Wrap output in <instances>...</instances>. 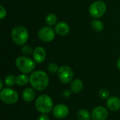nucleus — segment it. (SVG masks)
I'll list each match as a JSON object with an SVG mask.
<instances>
[{"mask_svg":"<svg viewBox=\"0 0 120 120\" xmlns=\"http://www.w3.org/2000/svg\"><path fill=\"white\" fill-rule=\"evenodd\" d=\"M30 84L35 91H43L49 86V77L43 70L34 71L30 76Z\"/></svg>","mask_w":120,"mask_h":120,"instance_id":"f257e3e1","label":"nucleus"},{"mask_svg":"<svg viewBox=\"0 0 120 120\" xmlns=\"http://www.w3.org/2000/svg\"><path fill=\"white\" fill-rule=\"evenodd\" d=\"M37 110L41 114L48 115L53 111V101L51 96L47 94H41L36 99L34 102Z\"/></svg>","mask_w":120,"mask_h":120,"instance_id":"f03ea898","label":"nucleus"},{"mask_svg":"<svg viewBox=\"0 0 120 120\" xmlns=\"http://www.w3.org/2000/svg\"><path fill=\"white\" fill-rule=\"evenodd\" d=\"M15 64L18 70L23 74L32 72L36 67V62L26 56H19L15 59Z\"/></svg>","mask_w":120,"mask_h":120,"instance_id":"7ed1b4c3","label":"nucleus"},{"mask_svg":"<svg viewBox=\"0 0 120 120\" xmlns=\"http://www.w3.org/2000/svg\"><path fill=\"white\" fill-rule=\"evenodd\" d=\"M11 38L13 41L17 45L25 44L29 38L27 30L21 25L15 26L11 32Z\"/></svg>","mask_w":120,"mask_h":120,"instance_id":"20e7f679","label":"nucleus"},{"mask_svg":"<svg viewBox=\"0 0 120 120\" xmlns=\"http://www.w3.org/2000/svg\"><path fill=\"white\" fill-rule=\"evenodd\" d=\"M0 99L5 104L13 105L18 102L19 99V95L15 90L9 87H6L1 90Z\"/></svg>","mask_w":120,"mask_h":120,"instance_id":"39448f33","label":"nucleus"},{"mask_svg":"<svg viewBox=\"0 0 120 120\" xmlns=\"http://www.w3.org/2000/svg\"><path fill=\"white\" fill-rule=\"evenodd\" d=\"M107 6L103 1H96L93 2L89 6V13L95 18H99L102 17L106 12Z\"/></svg>","mask_w":120,"mask_h":120,"instance_id":"423d86ee","label":"nucleus"},{"mask_svg":"<svg viewBox=\"0 0 120 120\" xmlns=\"http://www.w3.org/2000/svg\"><path fill=\"white\" fill-rule=\"evenodd\" d=\"M57 74L59 80L63 84H70L73 80L74 72L73 70L68 65H62L59 67Z\"/></svg>","mask_w":120,"mask_h":120,"instance_id":"0eeeda50","label":"nucleus"},{"mask_svg":"<svg viewBox=\"0 0 120 120\" xmlns=\"http://www.w3.org/2000/svg\"><path fill=\"white\" fill-rule=\"evenodd\" d=\"M56 35L55 30L51 27H43L38 31L39 38L44 42L52 41Z\"/></svg>","mask_w":120,"mask_h":120,"instance_id":"6e6552de","label":"nucleus"},{"mask_svg":"<svg viewBox=\"0 0 120 120\" xmlns=\"http://www.w3.org/2000/svg\"><path fill=\"white\" fill-rule=\"evenodd\" d=\"M69 108L64 103H58L53 107L52 113L54 117L61 120L65 118L69 115Z\"/></svg>","mask_w":120,"mask_h":120,"instance_id":"1a4fd4ad","label":"nucleus"},{"mask_svg":"<svg viewBox=\"0 0 120 120\" xmlns=\"http://www.w3.org/2000/svg\"><path fill=\"white\" fill-rule=\"evenodd\" d=\"M93 120H106L108 117V110L103 106H97L91 112Z\"/></svg>","mask_w":120,"mask_h":120,"instance_id":"9d476101","label":"nucleus"},{"mask_svg":"<svg viewBox=\"0 0 120 120\" xmlns=\"http://www.w3.org/2000/svg\"><path fill=\"white\" fill-rule=\"evenodd\" d=\"M32 56H33V59L36 62V63L41 64L46 59V53L44 48L41 46H37L33 51Z\"/></svg>","mask_w":120,"mask_h":120,"instance_id":"9b49d317","label":"nucleus"},{"mask_svg":"<svg viewBox=\"0 0 120 120\" xmlns=\"http://www.w3.org/2000/svg\"><path fill=\"white\" fill-rule=\"evenodd\" d=\"M36 93L35 90L32 87H26L22 91V100L26 103H31L35 100Z\"/></svg>","mask_w":120,"mask_h":120,"instance_id":"f8f14e48","label":"nucleus"},{"mask_svg":"<svg viewBox=\"0 0 120 120\" xmlns=\"http://www.w3.org/2000/svg\"><path fill=\"white\" fill-rule=\"evenodd\" d=\"M107 108L111 111H118L120 110V98L117 96H110L106 100Z\"/></svg>","mask_w":120,"mask_h":120,"instance_id":"ddd939ff","label":"nucleus"},{"mask_svg":"<svg viewBox=\"0 0 120 120\" xmlns=\"http://www.w3.org/2000/svg\"><path fill=\"white\" fill-rule=\"evenodd\" d=\"M55 32L59 36H65L70 32V27L65 22H59L55 26Z\"/></svg>","mask_w":120,"mask_h":120,"instance_id":"4468645a","label":"nucleus"},{"mask_svg":"<svg viewBox=\"0 0 120 120\" xmlns=\"http://www.w3.org/2000/svg\"><path fill=\"white\" fill-rule=\"evenodd\" d=\"M84 87L83 82L80 79H75L70 83V90L75 94H79L82 91Z\"/></svg>","mask_w":120,"mask_h":120,"instance_id":"2eb2a0df","label":"nucleus"},{"mask_svg":"<svg viewBox=\"0 0 120 120\" xmlns=\"http://www.w3.org/2000/svg\"><path fill=\"white\" fill-rule=\"evenodd\" d=\"M30 83V77L26 74H20L16 77V84L20 86H25Z\"/></svg>","mask_w":120,"mask_h":120,"instance_id":"dca6fc26","label":"nucleus"},{"mask_svg":"<svg viewBox=\"0 0 120 120\" xmlns=\"http://www.w3.org/2000/svg\"><path fill=\"white\" fill-rule=\"evenodd\" d=\"M77 117L78 120H91V114L86 109H80L77 112Z\"/></svg>","mask_w":120,"mask_h":120,"instance_id":"f3484780","label":"nucleus"},{"mask_svg":"<svg viewBox=\"0 0 120 120\" xmlns=\"http://www.w3.org/2000/svg\"><path fill=\"white\" fill-rule=\"evenodd\" d=\"M4 82L6 87L11 88L16 84V76L14 75H8L4 78Z\"/></svg>","mask_w":120,"mask_h":120,"instance_id":"a211bd4d","label":"nucleus"},{"mask_svg":"<svg viewBox=\"0 0 120 120\" xmlns=\"http://www.w3.org/2000/svg\"><path fill=\"white\" fill-rule=\"evenodd\" d=\"M91 27L96 32H101L104 29V24L99 20H94L91 22Z\"/></svg>","mask_w":120,"mask_h":120,"instance_id":"6ab92c4d","label":"nucleus"},{"mask_svg":"<svg viewBox=\"0 0 120 120\" xmlns=\"http://www.w3.org/2000/svg\"><path fill=\"white\" fill-rule=\"evenodd\" d=\"M57 22V15L55 13H49L46 18V22L49 26L56 25Z\"/></svg>","mask_w":120,"mask_h":120,"instance_id":"aec40b11","label":"nucleus"},{"mask_svg":"<svg viewBox=\"0 0 120 120\" xmlns=\"http://www.w3.org/2000/svg\"><path fill=\"white\" fill-rule=\"evenodd\" d=\"M47 70L48 72L51 74H56L58 73V71L59 70V67L58 66V65L55 63H51L50 64H49L48 67H47Z\"/></svg>","mask_w":120,"mask_h":120,"instance_id":"412c9836","label":"nucleus"},{"mask_svg":"<svg viewBox=\"0 0 120 120\" xmlns=\"http://www.w3.org/2000/svg\"><path fill=\"white\" fill-rule=\"evenodd\" d=\"M98 94H99L100 98H101L102 99H106L107 100L110 97V92H109V91L108 89H105V88L101 89L99 91Z\"/></svg>","mask_w":120,"mask_h":120,"instance_id":"4be33fe9","label":"nucleus"},{"mask_svg":"<svg viewBox=\"0 0 120 120\" xmlns=\"http://www.w3.org/2000/svg\"><path fill=\"white\" fill-rule=\"evenodd\" d=\"M22 52L25 56H30L32 53H33V50L30 46H29L27 45H25L22 49Z\"/></svg>","mask_w":120,"mask_h":120,"instance_id":"5701e85b","label":"nucleus"},{"mask_svg":"<svg viewBox=\"0 0 120 120\" xmlns=\"http://www.w3.org/2000/svg\"><path fill=\"white\" fill-rule=\"evenodd\" d=\"M6 15V10L3 6H0V18L2 20Z\"/></svg>","mask_w":120,"mask_h":120,"instance_id":"b1692460","label":"nucleus"},{"mask_svg":"<svg viewBox=\"0 0 120 120\" xmlns=\"http://www.w3.org/2000/svg\"><path fill=\"white\" fill-rule=\"evenodd\" d=\"M37 120H50V118L49 117L46 115V114H41L38 118H37Z\"/></svg>","mask_w":120,"mask_h":120,"instance_id":"393cba45","label":"nucleus"},{"mask_svg":"<svg viewBox=\"0 0 120 120\" xmlns=\"http://www.w3.org/2000/svg\"><path fill=\"white\" fill-rule=\"evenodd\" d=\"M71 94H72V91L70 90H65L64 91H63V97H65V98H69L70 96V95H71Z\"/></svg>","mask_w":120,"mask_h":120,"instance_id":"a878e982","label":"nucleus"},{"mask_svg":"<svg viewBox=\"0 0 120 120\" xmlns=\"http://www.w3.org/2000/svg\"><path fill=\"white\" fill-rule=\"evenodd\" d=\"M4 82L1 79L0 80V90H2L4 89Z\"/></svg>","mask_w":120,"mask_h":120,"instance_id":"bb28decb","label":"nucleus"},{"mask_svg":"<svg viewBox=\"0 0 120 120\" xmlns=\"http://www.w3.org/2000/svg\"><path fill=\"white\" fill-rule=\"evenodd\" d=\"M117 68L120 70V58L117 60Z\"/></svg>","mask_w":120,"mask_h":120,"instance_id":"cd10ccee","label":"nucleus"}]
</instances>
